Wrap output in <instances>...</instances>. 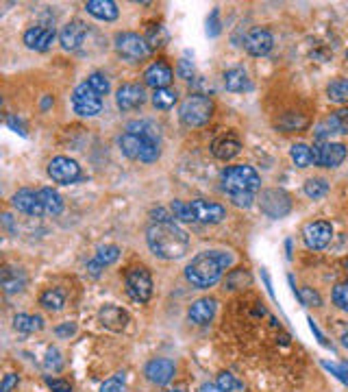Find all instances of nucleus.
<instances>
[{"instance_id":"52","label":"nucleus","mask_w":348,"mask_h":392,"mask_svg":"<svg viewBox=\"0 0 348 392\" xmlns=\"http://www.w3.org/2000/svg\"><path fill=\"white\" fill-rule=\"evenodd\" d=\"M307 323H309V329H311V331L316 333V338L320 340V344H323V346H329V342L325 340V335H323V331H320V329H318V325L314 323V320L309 318V320H307Z\"/></svg>"},{"instance_id":"18","label":"nucleus","mask_w":348,"mask_h":392,"mask_svg":"<svg viewBox=\"0 0 348 392\" xmlns=\"http://www.w3.org/2000/svg\"><path fill=\"white\" fill-rule=\"evenodd\" d=\"M216 307H218V301L212 299V297L198 299V301L192 303L190 312H187V318L192 320L194 325H207V323H212V320H214Z\"/></svg>"},{"instance_id":"53","label":"nucleus","mask_w":348,"mask_h":392,"mask_svg":"<svg viewBox=\"0 0 348 392\" xmlns=\"http://www.w3.org/2000/svg\"><path fill=\"white\" fill-rule=\"evenodd\" d=\"M7 124H9V127H13V129H16V131H20V133L24 135V127H22V124H20V120H16V118H13V116H9V118H7Z\"/></svg>"},{"instance_id":"5","label":"nucleus","mask_w":348,"mask_h":392,"mask_svg":"<svg viewBox=\"0 0 348 392\" xmlns=\"http://www.w3.org/2000/svg\"><path fill=\"white\" fill-rule=\"evenodd\" d=\"M124 286H127L129 297L137 303H148L152 297V277L144 266L131 268L127 277H124Z\"/></svg>"},{"instance_id":"49","label":"nucleus","mask_w":348,"mask_h":392,"mask_svg":"<svg viewBox=\"0 0 348 392\" xmlns=\"http://www.w3.org/2000/svg\"><path fill=\"white\" fill-rule=\"evenodd\" d=\"M18 375H13V373H9V375H5V380H3V386H0V392H11V388H16L18 386Z\"/></svg>"},{"instance_id":"29","label":"nucleus","mask_w":348,"mask_h":392,"mask_svg":"<svg viewBox=\"0 0 348 392\" xmlns=\"http://www.w3.org/2000/svg\"><path fill=\"white\" fill-rule=\"evenodd\" d=\"M26 279L20 271H13V268H5L3 271V288L7 294H16L24 290Z\"/></svg>"},{"instance_id":"9","label":"nucleus","mask_w":348,"mask_h":392,"mask_svg":"<svg viewBox=\"0 0 348 392\" xmlns=\"http://www.w3.org/2000/svg\"><path fill=\"white\" fill-rule=\"evenodd\" d=\"M259 205L261 212L270 218H283L291 209V201L283 190H263L259 196Z\"/></svg>"},{"instance_id":"33","label":"nucleus","mask_w":348,"mask_h":392,"mask_svg":"<svg viewBox=\"0 0 348 392\" xmlns=\"http://www.w3.org/2000/svg\"><path fill=\"white\" fill-rule=\"evenodd\" d=\"M327 94H329V101L333 103H348V81L346 79L333 81L327 88Z\"/></svg>"},{"instance_id":"54","label":"nucleus","mask_w":348,"mask_h":392,"mask_svg":"<svg viewBox=\"0 0 348 392\" xmlns=\"http://www.w3.org/2000/svg\"><path fill=\"white\" fill-rule=\"evenodd\" d=\"M201 392H222L218 384H203L201 386Z\"/></svg>"},{"instance_id":"47","label":"nucleus","mask_w":348,"mask_h":392,"mask_svg":"<svg viewBox=\"0 0 348 392\" xmlns=\"http://www.w3.org/2000/svg\"><path fill=\"white\" fill-rule=\"evenodd\" d=\"M231 201L238 205V207H250V205H253V201H255V196L250 194V192H246V194H231Z\"/></svg>"},{"instance_id":"12","label":"nucleus","mask_w":348,"mask_h":392,"mask_svg":"<svg viewBox=\"0 0 348 392\" xmlns=\"http://www.w3.org/2000/svg\"><path fill=\"white\" fill-rule=\"evenodd\" d=\"M303 237H305V244L314 251H320L325 248L331 237H333V227L331 222H325V220H316V222H309L307 227L303 231Z\"/></svg>"},{"instance_id":"1","label":"nucleus","mask_w":348,"mask_h":392,"mask_svg":"<svg viewBox=\"0 0 348 392\" xmlns=\"http://www.w3.org/2000/svg\"><path fill=\"white\" fill-rule=\"evenodd\" d=\"M146 242L150 251L161 259H178L187 253L190 248V237L187 233L174 225L172 220L155 222L146 231Z\"/></svg>"},{"instance_id":"24","label":"nucleus","mask_w":348,"mask_h":392,"mask_svg":"<svg viewBox=\"0 0 348 392\" xmlns=\"http://www.w3.org/2000/svg\"><path fill=\"white\" fill-rule=\"evenodd\" d=\"M90 16H94L96 20H105V22H111L118 18V5L111 3V0H90L85 5Z\"/></svg>"},{"instance_id":"25","label":"nucleus","mask_w":348,"mask_h":392,"mask_svg":"<svg viewBox=\"0 0 348 392\" xmlns=\"http://www.w3.org/2000/svg\"><path fill=\"white\" fill-rule=\"evenodd\" d=\"M225 88L229 92H244L250 90V79L244 68H231L225 72Z\"/></svg>"},{"instance_id":"27","label":"nucleus","mask_w":348,"mask_h":392,"mask_svg":"<svg viewBox=\"0 0 348 392\" xmlns=\"http://www.w3.org/2000/svg\"><path fill=\"white\" fill-rule=\"evenodd\" d=\"M39 305L44 307V310H48V312H59V310H63V305H65V294H63V290H59V288L46 290V292L39 297Z\"/></svg>"},{"instance_id":"11","label":"nucleus","mask_w":348,"mask_h":392,"mask_svg":"<svg viewBox=\"0 0 348 392\" xmlns=\"http://www.w3.org/2000/svg\"><path fill=\"white\" fill-rule=\"evenodd\" d=\"M311 153H314V164L325 166V168H338L346 159V146L336 144V142L316 144Z\"/></svg>"},{"instance_id":"31","label":"nucleus","mask_w":348,"mask_h":392,"mask_svg":"<svg viewBox=\"0 0 348 392\" xmlns=\"http://www.w3.org/2000/svg\"><path fill=\"white\" fill-rule=\"evenodd\" d=\"M176 101H178V96L170 88L155 90V94H152V105H155L157 109H172Z\"/></svg>"},{"instance_id":"34","label":"nucleus","mask_w":348,"mask_h":392,"mask_svg":"<svg viewBox=\"0 0 348 392\" xmlns=\"http://www.w3.org/2000/svg\"><path fill=\"white\" fill-rule=\"evenodd\" d=\"M216 384L220 386L222 392H246L244 384H242L235 375H231V373H220L218 380H216Z\"/></svg>"},{"instance_id":"15","label":"nucleus","mask_w":348,"mask_h":392,"mask_svg":"<svg viewBox=\"0 0 348 392\" xmlns=\"http://www.w3.org/2000/svg\"><path fill=\"white\" fill-rule=\"evenodd\" d=\"M146 101L144 88L137 83H124V86L116 92V103L122 111H133L137 107H142Z\"/></svg>"},{"instance_id":"3","label":"nucleus","mask_w":348,"mask_h":392,"mask_svg":"<svg viewBox=\"0 0 348 392\" xmlns=\"http://www.w3.org/2000/svg\"><path fill=\"white\" fill-rule=\"evenodd\" d=\"M261 188V177L253 166H231L222 173V190L229 194H253Z\"/></svg>"},{"instance_id":"26","label":"nucleus","mask_w":348,"mask_h":392,"mask_svg":"<svg viewBox=\"0 0 348 392\" xmlns=\"http://www.w3.org/2000/svg\"><path fill=\"white\" fill-rule=\"evenodd\" d=\"M39 201L44 205V214L50 216H59L61 209H63V201H61V194L52 188H41L39 190Z\"/></svg>"},{"instance_id":"55","label":"nucleus","mask_w":348,"mask_h":392,"mask_svg":"<svg viewBox=\"0 0 348 392\" xmlns=\"http://www.w3.org/2000/svg\"><path fill=\"white\" fill-rule=\"evenodd\" d=\"M342 342H344V346H348V331H346V333L342 335Z\"/></svg>"},{"instance_id":"38","label":"nucleus","mask_w":348,"mask_h":392,"mask_svg":"<svg viewBox=\"0 0 348 392\" xmlns=\"http://www.w3.org/2000/svg\"><path fill=\"white\" fill-rule=\"evenodd\" d=\"M278 127L281 129H285V131H298V129H303V127H307V118H303V116H294V114H285V118L283 120H278Z\"/></svg>"},{"instance_id":"51","label":"nucleus","mask_w":348,"mask_h":392,"mask_svg":"<svg viewBox=\"0 0 348 392\" xmlns=\"http://www.w3.org/2000/svg\"><path fill=\"white\" fill-rule=\"evenodd\" d=\"M220 26H218V9L212 11V22H207V33L209 35H218Z\"/></svg>"},{"instance_id":"17","label":"nucleus","mask_w":348,"mask_h":392,"mask_svg":"<svg viewBox=\"0 0 348 392\" xmlns=\"http://www.w3.org/2000/svg\"><path fill=\"white\" fill-rule=\"evenodd\" d=\"M11 203L22 214H29V216H41V214H44V205H41V201H39V192L26 190V188L18 190L16 194H13Z\"/></svg>"},{"instance_id":"32","label":"nucleus","mask_w":348,"mask_h":392,"mask_svg":"<svg viewBox=\"0 0 348 392\" xmlns=\"http://www.w3.org/2000/svg\"><path fill=\"white\" fill-rule=\"evenodd\" d=\"M289 153H291V159H294V164L298 168H309L314 164V153L307 144H294Z\"/></svg>"},{"instance_id":"43","label":"nucleus","mask_w":348,"mask_h":392,"mask_svg":"<svg viewBox=\"0 0 348 392\" xmlns=\"http://www.w3.org/2000/svg\"><path fill=\"white\" fill-rule=\"evenodd\" d=\"M323 366H325L331 375H336L342 384H346V386H348V366H346V364H331V362H323Z\"/></svg>"},{"instance_id":"22","label":"nucleus","mask_w":348,"mask_h":392,"mask_svg":"<svg viewBox=\"0 0 348 392\" xmlns=\"http://www.w3.org/2000/svg\"><path fill=\"white\" fill-rule=\"evenodd\" d=\"M240 150H242V142H240V139L235 137L233 133H227V135L216 137L214 144H212L214 157H218V159H222V161L233 159L235 155H240Z\"/></svg>"},{"instance_id":"20","label":"nucleus","mask_w":348,"mask_h":392,"mask_svg":"<svg viewBox=\"0 0 348 392\" xmlns=\"http://www.w3.org/2000/svg\"><path fill=\"white\" fill-rule=\"evenodd\" d=\"M54 41V31L48 29V26H33L24 33V44L26 48L37 50V52H44L50 48V44Z\"/></svg>"},{"instance_id":"48","label":"nucleus","mask_w":348,"mask_h":392,"mask_svg":"<svg viewBox=\"0 0 348 392\" xmlns=\"http://www.w3.org/2000/svg\"><path fill=\"white\" fill-rule=\"evenodd\" d=\"M178 75L183 77V79H192V77H194V66H192V61L181 59V61H178Z\"/></svg>"},{"instance_id":"46","label":"nucleus","mask_w":348,"mask_h":392,"mask_svg":"<svg viewBox=\"0 0 348 392\" xmlns=\"http://www.w3.org/2000/svg\"><path fill=\"white\" fill-rule=\"evenodd\" d=\"M46 384L52 392H72V386H70V382H65V380H50L48 377Z\"/></svg>"},{"instance_id":"19","label":"nucleus","mask_w":348,"mask_h":392,"mask_svg":"<svg viewBox=\"0 0 348 392\" xmlns=\"http://www.w3.org/2000/svg\"><path fill=\"white\" fill-rule=\"evenodd\" d=\"M85 35H88V26L83 24L81 20H74V22H68L63 29H61L59 41H61V46L65 50H76L83 44Z\"/></svg>"},{"instance_id":"7","label":"nucleus","mask_w":348,"mask_h":392,"mask_svg":"<svg viewBox=\"0 0 348 392\" xmlns=\"http://www.w3.org/2000/svg\"><path fill=\"white\" fill-rule=\"evenodd\" d=\"M72 107L79 116H96L103 111V98L96 94L90 83H81L72 92Z\"/></svg>"},{"instance_id":"28","label":"nucleus","mask_w":348,"mask_h":392,"mask_svg":"<svg viewBox=\"0 0 348 392\" xmlns=\"http://www.w3.org/2000/svg\"><path fill=\"white\" fill-rule=\"evenodd\" d=\"M13 327H16V331H20V333H35L44 327V320L39 316H31V314H18L13 318Z\"/></svg>"},{"instance_id":"44","label":"nucleus","mask_w":348,"mask_h":392,"mask_svg":"<svg viewBox=\"0 0 348 392\" xmlns=\"http://www.w3.org/2000/svg\"><path fill=\"white\" fill-rule=\"evenodd\" d=\"M331 118H333V122H336L338 133H346L348 135V109L336 111V114H333Z\"/></svg>"},{"instance_id":"13","label":"nucleus","mask_w":348,"mask_h":392,"mask_svg":"<svg viewBox=\"0 0 348 392\" xmlns=\"http://www.w3.org/2000/svg\"><path fill=\"white\" fill-rule=\"evenodd\" d=\"M244 46L246 50L253 55V57H263V55H268L274 46V37L268 29H261V26H257V29H250L246 39H244Z\"/></svg>"},{"instance_id":"42","label":"nucleus","mask_w":348,"mask_h":392,"mask_svg":"<svg viewBox=\"0 0 348 392\" xmlns=\"http://www.w3.org/2000/svg\"><path fill=\"white\" fill-rule=\"evenodd\" d=\"M101 392H124V373H116L114 377L101 386Z\"/></svg>"},{"instance_id":"35","label":"nucleus","mask_w":348,"mask_h":392,"mask_svg":"<svg viewBox=\"0 0 348 392\" xmlns=\"http://www.w3.org/2000/svg\"><path fill=\"white\" fill-rule=\"evenodd\" d=\"M118 257H120V248H118L116 244H109V246H101V248H99V253H96L94 262L101 264L103 268H105V266L114 264Z\"/></svg>"},{"instance_id":"21","label":"nucleus","mask_w":348,"mask_h":392,"mask_svg":"<svg viewBox=\"0 0 348 392\" xmlns=\"http://www.w3.org/2000/svg\"><path fill=\"white\" fill-rule=\"evenodd\" d=\"M152 137H146V135H137V133H124L120 137V148L122 153L127 155L129 159H139L142 161V155L146 150V144L150 142ZM155 142H159V139H155Z\"/></svg>"},{"instance_id":"14","label":"nucleus","mask_w":348,"mask_h":392,"mask_svg":"<svg viewBox=\"0 0 348 392\" xmlns=\"http://www.w3.org/2000/svg\"><path fill=\"white\" fill-rule=\"evenodd\" d=\"M176 373V366L172 360H165V357H157V360H150L144 369V375L148 377V382L157 384V386H165L172 382V377Z\"/></svg>"},{"instance_id":"6","label":"nucleus","mask_w":348,"mask_h":392,"mask_svg":"<svg viewBox=\"0 0 348 392\" xmlns=\"http://www.w3.org/2000/svg\"><path fill=\"white\" fill-rule=\"evenodd\" d=\"M116 50L120 57L127 61H142L150 52L146 37L137 35V33H129V31L116 35Z\"/></svg>"},{"instance_id":"23","label":"nucleus","mask_w":348,"mask_h":392,"mask_svg":"<svg viewBox=\"0 0 348 392\" xmlns=\"http://www.w3.org/2000/svg\"><path fill=\"white\" fill-rule=\"evenodd\" d=\"M99 318H101V325L105 329H109V331H122L124 327H127V323H129V314L124 312L122 307H118V305L103 307Z\"/></svg>"},{"instance_id":"37","label":"nucleus","mask_w":348,"mask_h":392,"mask_svg":"<svg viewBox=\"0 0 348 392\" xmlns=\"http://www.w3.org/2000/svg\"><path fill=\"white\" fill-rule=\"evenodd\" d=\"M44 369L46 371H52V373H59L63 369V357H61V351L57 346H50L46 351V357H44Z\"/></svg>"},{"instance_id":"30","label":"nucleus","mask_w":348,"mask_h":392,"mask_svg":"<svg viewBox=\"0 0 348 392\" xmlns=\"http://www.w3.org/2000/svg\"><path fill=\"white\" fill-rule=\"evenodd\" d=\"M129 133H137V135H146V137H152V139H159V127L155 122L150 120H135V122H129L127 127Z\"/></svg>"},{"instance_id":"4","label":"nucleus","mask_w":348,"mask_h":392,"mask_svg":"<svg viewBox=\"0 0 348 392\" xmlns=\"http://www.w3.org/2000/svg\"><path fill=\"white\" fill-rule=\"evenodd\" d=\"M214 116V101L203 94L187 96L178 107V118L185 127H203Z\"/></svg>"},{"instance_id":"8","label":"nucleus","mask_w":348,"mask_h":392,"mask_svg":"<svg viewBox=\"0 0 348 392\" xmlns=\"http://www.w3.org/2000/svg\"><path fill=\"white\" fill-rule=\"evenodd\" d=\"M190 207V222H203V225H216L222 218H227V209L220 203L196 199L187 203Z\"/></svg>"},{"instance_id":"45","label":"nucleus","mask_w":348,"mask_h":392,"mask_svg":"<svg viewBox=\"0 0 348 392\" xmlns=\"http://www.w3.org/2000/svg\"><path fill=\"white\" fill-rule=\"evenodd\" d=\"M146 41H148V48H150V50H152V48L163 46V41H165V31L161 29V26H157V33L152 31V33L146 37Z\"/></svg>"},{"instance_id":"41","label":"nucleus","mask_w":348,"mask_h":392,"mask_svg":"<svg viewBox=\"0 0 348 392\" xmlns=\"http://www.w3.org/2000/svg\"><path fill=\"white\" fill-rule=\"evenodd\" d=\"M298 299H300V303L303 305H307V307H318L320 303H323V299H320V294L316 292V290H311V288H300L298 292Z\"/></svg>"},{"instance_id":"56","label":"nucleus","mask_w":348,"mask_h":392,"mask_svg":"<svg viewBox=\"0 0 348 392\" xmlns=\"http://www.w3.org/2000/svg\"><path fill=\"white\" fill-rule=\"evenodd\" d=\"M168 392H181V390H168Z\"/></svg>"},{"instance_id":"36","label":"nucleus","mask_w":348,"mask_h":392,"mask_svg":"<svg viewBox=\"0 0 348 392\" xmlns=\"http://www.w3.org/2000/svg\"><path fill=\"white\" fill-rule=\"evenodd\" d=\"M327 192H329V184L325 179H309L307 184H305V194H307L309 199H323Z\"/></svg>"},{"instance_id":"50","label":"nucleus","mask_w":348,"mask_h":392,"mask_svg":"<svg viewBox=\"0 0 348 392\" xmlns=\"http://www.w3.org/2000/svg\"><path fill=\"white\" fill-rule=\"evenodd\" d=\"M54 333H57L59 338H65V335H74L76 333V325L74 323H63V325H59L57 329H54Z\"/></svg>"},{"instance_id":"2","label":"nucleus","mask_w":348,"mask_h":392,"mask_svg":"<svg viewBox=\"0 0 348 392\" xmlns=\"http://www.w3.org/2000/svg\"><path fill=\"white\" fill-rule=\"evenodd\" d=\"M233 264V255L225 253V251H205L194 257L187 268H185V279L198 290H207L220 282L222 273Z\"/></svg>"},{"instance_id":"10","label":"nucleus","mask_w":348,"mask_h":392,"mask_svg":"<svg viewBox=\"0 0 348 392\" xmlns=\"http://www.w3.org/2000/svg\"><path fill=\"white\" fill-rule=\"evenodd\" d=\"M48 177L57 184L70 186L81 177V166L70 157H54L48 164Z\"/></svg>"},{"instance_id":"40","label":"nucleus","mask_w":348,"mask_h":392,"mask_svg":"<svg viewBox=\"0 0 348 392\" xmlns=\"http://www.w3.org/2000/svg\"><path fill=\"white\" fill-rule=\"evenodd\" d=\"M333 303H336L340 310L348 312V284H338L333 288Z\"/></svg>"},{"instance_id":"39","label":"nucleus","mask_w":348,"mask_h":392,"mask_svg":"<svg viewBox=\"0 0 348 392\" xmlns=\"http://www.w3.org/2000/svg\"><path fill=\"white\" fill-rule=\"evenodd\" d=\"M88 83H90V88L99 94V96H105V94H109V81H107V77L103 75V72H94V75H90L88 77Z\"/></svg>"},{"instance_id":"16","label":"nucleus","mask_w":348,"mask_h":392,"mask_svg":"<svg viewBox=\"0 0 348 392\" xmlns=\"http://www.w3.org/2000/svg\"><path fill=\"white\" fill-rule=\"evenodd\" d=\"M172 68L165 63V61H155L152 66L146 68V72H144V83L148 88L152 90H163V88H168L170 83H172Z\"/></svg>"}]
</instances>
